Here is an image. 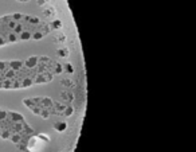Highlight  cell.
Wrapping results in <instances>:
<instances>
[{
	"label": "cell",
	"instance_id": "obj_4",
	"mask_svg": "<svg viewBox=\"0 0 196 152\" xmlns=\"http://www.w3.org/2000/svg\"><path fill=\"white\" fill-rule=\"evenodd\" d=\"M61 98H62L65 102H71L73 100H74V94L70 93L69 90H65V92L61 93Z\"/></svg>",
	"mask_w": 196,
	"mask_h": 152
},
{
	"label": "cell",
	"instance_id": "obj_9",
	"mask_svg": "<svg viewBox=\"0 0 196 152\" xmlns=\"http://www.w3.org/2000/svg\"><path fill=\"white\" fill-rule=\"evenodd\" d=\"M63 72L69 73V74H73L74 69H73V65H71V63H65V65H63Z\"/></svg>",
	"mask_w": 196,
	"mask_h": 152
},
{
	"label": "cell",
	"instance_id": "obj_14",
	"mask_svg": "<svg viewBox=\"0 0 196 152\" xmlns=\"http://www.w3.org/2000/svg\"><path fill=\"white\" fill-rule=\"evenodd\" d=\"M62 85H65L66 88H69V86H73V81L69 80V78H63V80H62Z\"/></svg>",
	"mask_w": 196,
	"mask_h": 152
},
{
	"label": "cell",
	"instance_id": "obj_15",
	"mask_svg": "<svg viewBox=\"0 0 196 152\" xmlns=\"http://www.w3.org/2000/svg\"><path fill=\"white\" fill-rule=\"evenodd\" d=\"M58 54L61 55V57H63V58H65V57H67V55H69V50H67V49H59L58 50Z\"/></svg>",
	"mask_w": 196,
	"mask_h": 152
},
{
	"label": "cell",
	"instance_id": "obj_10",
	"mask_svg": "<svg viewBox=\"0 0 196 152\" xmlns=\"http://www.w3.org/2000/svg\"><path fill=\"white\" fill-rule=\"evenodd\" d=\"M45 36V34L42 31H35L34 34H32V39H35V40H39V39H42Z\"/></svg>",
	"mask_w": 196,
	"mask_h": 152
},
{
	"label": "cell",
	"instance_id": "obj_6",
	"mask_svg": "<svg viewBox=\"0 0 196 152\" xmlns=\"http://www.w3.org/2000/svg\"><path fill=\"white\" fill-rule=\"evenodd\" d=\"M66 127H67V124L65 123V121H58V123H55V124H54V128L58 131V132H63V131H66Z\"/></svg>",
	"mask_w": 196,
	"mask_h": 152
},
{
	"label": "cell",
	"instance_id": "obj_8",
	"mask_svg": "<svg viewBox=\"0 0 196 152\" xmlns=\"http://www.w3.org/2000/svg\"><path fill=\"white\" fill-rule=\"evenodd\" d=\"M74 113V108L71 106V105H66V108H65V110H63V116L66 117H70Z\"/></svg>",
	"mask_w": 196,
	"mask_h": 152
},
{
	"label": "cell",
	"instance_id": "obj_1",
	"mask_svg": "<svg viewBox=\"0 0 196 152\" xmlns=\"http://www.w3.org/2000/svg\"><path fill=\"white\" fill-rule=\"evenodd\" d=\"M38 63H39V57H36V55H32V57H30V58L26 59V62H24V66L28 67V69H35Z\"/></svg>",
	"mask_w": 196,
	"mask_h": 152
},
{
	"label": "cell",
	"instance_id": "obj_7",
	"mask_svg": "<svg viewBox=\"0 0 196 152\" xmlns=\"http://www.w3.org/2000/svg\"><path fill=\"white\" fill-rule=\"evenodd\" d=\"M62 72H63V65L54 62V65H53V73L54 74H61Z\"/></svg>",
	"mask_w": 196,
	"mask_h": 152
},
{
	"label": "cell",
	"instance_id": "obj_13",
	"mask_svg": "<svg viewBox=\"0 0 196 152\" xmlns=\"http://www.w3.org/2000/svg\"><path fill=\"white\" fill-rule=\"evenodd\" d=\"M39 116H42L43 119H49V116H50V109H42V112H40Z\"/></svg>",
	"mask_w": 196,
	"mask_h": 152
},
{
	"label": "cell",
	"instance_id": "obj_16",
	"mask_svg": "<svg viewBox=\"0 0 196 152\" xmlns=\"http://www.w3.org/2000/svg\"><path fill=\"white\" fill-rule=\"evenodd\" d=\"M45 15H46V16H54V8L46 9V11H45Z\"/></svg>",
	"mask_w": 196,
	"mask_h": 152
},
{
	"label": "cell",
	"instance_id": "obj_12",
	"mask_svg": "<svg viewBox=\"0 0 196 152\" xmlns=\"http://www.w3.org/2000/svg\"><path fill=\"white\" fill-rule=\"evenodd\" d=\"M50 26H51V28H57L58 30V28H62V23H61V20H54Z\"/></svg>",
	"mask_w": 196,
	"mask_h": 152
},
{
	"label": "cell",
	"instance_id": "obj_5",
	"mask_svg": "<svg viewBox=\"0 0 196 152\" xmlns=\"http://www.w3.org/2000/svg\"><path fill=\"white\" fill-rule=\"evenodd\" d=\"M32 85H34V78L31 77H26L22 80V88H30Z\"/></svg>",
	"mask_w": 196,
	"mask_h": 152
},
{
	"label": "cell",
	"instance_id": "obj_2",
	"mask_svg": "<svg viewBox=\"0 0 196 152\" xmlns=\"http://www.w3.org/2000/svg\"><path fill=\"white\" fill-rule=\"evenodd\" d=\"M9 63V67L12 69V70H15V72H20L23 67H24V62L23 61H8Z\"/></svg>",
	"mask_w": 196,
	"mask_h": 152
},
{
	"label": "cell",
	"instance_id": "obj_11",
	"mask_svg": "<svg viewBox=\"0 0 196 152\" xmlns=\"http://www.w3.org/2000/svg\"><path fill=\"white\" fill-rule=\"evenodd\" d=\"M23 104H24V105H27V106L30 108V109H31V108L35 105L34 100H31V98H24V100H23Z\"/></svg>",
	"mask_w": 196,
	"mask_h": 152
},
{
	"label": "cell",
	"instance_id": "obj_17",
	"mask_svg": "<svg viewBox=\"0 0 196 152\" xmlns=\"http://www.w3.org/2000/svg\"><path fill=\"white\" fill-rule=\"evenodd\" d=\"M45 3H46V0H38V4H39V5L45 4Z\"/></svg>",
	"mask_w": 196,
	"mask_h": 152
},
{
	"label": "cell",
	"instance_id": "obj_3",
	"mask_svg": "<svg viewBox=\"0 0 196 152\" xmlns=\"http://www.w3.org/2000/svg\"><path fill=\"white\" fill-rule=\"evenodd\" d=\"M8 116H9V119H11L13 123H23V121H24V117H23L20 113L8 112Z\"/></svg>",
	"mask_w": 196,
	"mask_h": 152
}]
</instances>
